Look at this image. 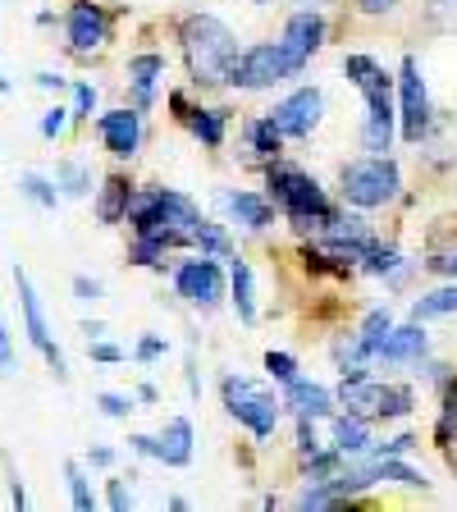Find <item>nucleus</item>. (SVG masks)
<instances>
[{
	"instance_id": "1",
	"label": "nucleus",
	"mask_w": 457,
	"mask_h": 512,
	"mask_svg": "<svg viewBox=\"0 0 457 512\" xmlns=\"http://www.w3.org/2000/svg\"><path fill=\"white\" fill-rule=\"evenodd\" d=\"M183 55H188V69L197 83H229L234 60H238V42L220 19L192 14V19L183 23Z\"/></svg>"
},
{
	"instance_id": "2",
	"label": "nucleus",
	"mask_w": 457,
	"mask_h": 512,
	"mask_svg": "<svg viewBox=\"0 0 457 512\" xmlns=\"http://www.w3.org/2000/svg\"><path fill=\"white\" fill-rule=\"evenodd\" d=\"M270 197L284 206L288 220L298 224V229H325L334 215L320 183L307 179L302 170H288V165H270Z\"/></svg>"
},
{
	"instance_id": "3",
	"label": "nucleus",
	"mask_w": 457,
	"mask_h": 512,
	"mask_svg": "<svg viewBox=\"0 0 457 512\" xmlns=\"http://www.w3.org/2000/svg\"><path fill=\"white\" fill-rule=\"evenodd\" d=\"M302 55L288 51L284 42H261V46H247L243 55L234 60V74H229V83L238 87H275L284 83V78H293L302 69Z\"/></svg>"
},
{
	"instance_id": "4",
	"label": "nucleus",
	"mask_w": 457,
	"mask_h": 512,
	"mask_svg": "<svg viewBox=\"0 0 457 512\" xmlns=\"http://www.w3.org/2000/svg\"><path fill=\"white\" fill-rule=\"evenodd\" d=\"M398 192V165L384 156H366L343 165V197L352 206H384Z\"/></svg>"
},
{
	"instance_id": "5",
	"label": "nucleus",
	"mask_w": 457,
	"mask_h": 512,
	"mask_svg": "<svg viewBox=\"0 0 457 512\" xmlns=\"http://www.w3.org/2000/svg\"><path fill=\"white\" fill-rule=\"evenodd\" d=\"M224 407H229V412H234L256 439L275 435V426H279L275 394L261 389V384H252V380H224Z\"/></svg>"
},
{
	"instance_id": "6",
	"label": "nucleus",
	"mask_w": 457,
	"mask_h": 512,
	"mask_svg": "<svg viewBox=\"0 0 457 512\" xmlns=\"http://www.w3.org/2000/svg\"><path fill=\"white\" fill-rule=\"evenodd\" d=\"M339 403L352 416H407L412 412V389L398 384H371V380H343Z\"/></svg>"
},
{
	"instance_id": "7",
	"label": "nucleus",
	"mask_w": 457,
	"mask_h": 512,
	"mask_svg": "<svg viewBox=\"0 0 457 512\" xmlns=\"http://www.w3.org/2000/svg\"><path fill=\"white\" fill-rule=\"evenodd\" d=\"M14 288H19L23 330H28L32 348L42 352V357H46V366H51V371L64 380V352L55 348V339H51V325H46V311H42V298H37V288H32V279L23 275V270H14Z\"/></svg>"
},
{
	"instance_id": "8",
	"label": "nucleus",
	"mask_w": 457,
	"mask_h": 512,
	"mask_svg": "<svg viewBox=\"0 0 457 512\" xmlns=\"http://www.w3.org/2000/svg\"><path fill=\"white\" fill-rule=\"evenodd\" d=\"M174 288H179V298H188L192 307H215L224 298V275L215 261H183L179 275H174Z\"/></svg>"
},
{
	"instance_id": "9",
	"label": "nucleus",
	"mask_w": 457,
	"mask_h": 512,
	"mask_svg": "<svg viewBox=\"0 0 457 512\" xmlns=\"http://www.w3.org/2000/svg\"><path fill=\"white\" fill-rule=\"evenodd\" d=\"M403 138L407 142H421L430 128V96H426V83H421V69H416V60L407 55L403 60Z\"/></svg>"
},
{
	"instance_id": "10",
	"label": "nucleus",
	"mask_w": 457,
	"mask_h": 512,
	"mask_svg": "<svg viewBox=\"0 0 457 512\" xmlns=\"http://www.w3.org/2000/svg\"><path fill=\"white\" fill-rule=\"evenodd\" d=\"M320 106H325V101H320V92L316 87H302V92H293L284 101V106H275V124H279V133H284V138H307L311 128L320 124Z\"/></svg>"
},
{
	"instance_id": "11",
	"label": "nucleus",
	"mask_w": 457,
	"mask_h": 512,
	"mask_svg": "<svg viewBox=\"0 0 457 512\" xmlns=\"http://www.w3.org/2000/svg\"><path fill=\"white\" fill-rule=\"evenodd\" d=\"M96 128H101V142L110 147V156H119V160H128L133 151H138V142H142L138 110H106Z\"/></svg>"
},
{
	"instance_id": "12",
	"label": "nucleus",
	"mask_w": 457,
	"mask_h": 512,
	"mask_svg": "<svg viewBox=\"0 0 457 512\" xmlns=\"http://www.w3.org/2000/svg\"><path fill=\"white\" fill-rule=\"evenodd\" d=\"M325 238H330L334 252L348 256V261H357V256H366L375 247L366 220H357V215H330V224H325Z\"/></svg>"
},
{
	"instance_id": "13",
	"label": "nucleus",
	"mask_w": 457,
	"mask_h": 512,
	"mask_svg": "<svg viewBox=\"0 0 457 512\" xmlns=\"http://www.w3.org/2000/svg\"><path fill=\"white\" fill-rule=\"evenodd\" d=\"M394 96H375L366 101V128H362V142L371 156H384L389 142H394Z\"/></svg>"
},
{
	"instance_id": "14",
	"label": "nucleus",
	"mask_w": 457,
	"mask_h": 512,
	"mask_svg": "<svg viewBox=\"0 0 457 512\" xmlns=\"http://www.w3.org/2000/svg\"><path fill=\"white\" fill-rule=\"evenodd\" d=\"M101 42H106V14L96 10L92 0H78L69 10V46L74 51H96Z\"/></svg>"
},
{
	"instance_id": "15",
	"label": "nucleus",
	"mask_w": 457,
	"mask_h": 512,
	"mask_svg": "<svg viewBox=\"0 0 457 512\" xmlns=\"http://www.w3.org/2000/svg\"><path fill=\"white\" fill-rule=\"evenodd\" d=\"M320 42H325V19H320L316 10H302V14H293V19H288V28H284V46H288V51H298L302 60H311V55L320 51Z\"/></svg>"
},
{
	"instance_id": "16",
	"label": "nucleus",
	"mask_w": 457,
	"mask_h": 512,
	"mask_svg": "<svg viewBox=\"0 0 457 512\" xmlns=\"http://www.w3.org/2000/svg\"><path fill=\"white\" fill-rule=\"evenodd\" d=\"M156 458L170 462V467H188L192 462V421L188 416H174L170 426H165V435L156 439Z\"/></svg>"
},
{
	"instance_id": "17",
	"label": "nucleus",
	"mask_w": 457,
	"mask_h": 512,
	"mask_svg": "<svg viewBox=\"0 0 457 512\" xmlns=\"http://www.w3.org/2000/svg\"><path fill=\"white\" fill-rule=\"evenodd\" d=\"M343 74L357 83V92H362L366 101H375V96H389V74H384L371 55H348V60H343Z\"/></svg>"
},
{
	"instance_id": "18",
	"label": "nucleus",
	"mask_w": 457,
	"mask_h": 512,
	"mask_svg": "<svg viewBox=\"0 0 457 512\" xmlns=\"http://www.w3.org/2000/svg\"><path fill=\"white\" fill-rule=\"evenodd\" d=\"M421 352H426V330H421V320H412L403 330H389V339L380 343L375 357H384V362H412Z\"/></svg>"
},
{
	"instance_id": "19",
	"label": "nucleus",
	"mask_w": 457,
	"mask_h": 512,
	"mask_svg": "<svg viewBox=\"0 0 457 512\" xmlns=\"http://www.w3.org/2000/svg\"><path fill=\"white\" fill-rule=\"evenodd\" d=\"M224 211L234 215L238 224H247V229H266V224L275 220L270 202L266 197H256V192H229V197H224Z\"/></svg>"
},
{
	"instance_id": "20",
	"label": "nucleus",
	"mask_w": 457,
	"mask_h": 512,
	"mask_svg": "<svg viewBox=\"0 0 457 512\" xmlns=\"http://www.w3.org/2000/svg\"><path fill=\"white\" fill-rule=\"evenodd\" d=\"M128 202H133V188H128V179L110 174V179L101 183V197H96V220H101V224H119L128 215Z\"/></svg>"
},
{
	"instance_id": "21",
	"label": "nucleus",
	"mask_w": 457,
	"mask_h": 512,
	"mask_svg": "<svg viewBox=\"0 0 457 512\" xmlns=\"http://www.w3.org/2000/svg\"><path fill=\"white\" fill-rule=\"evenodd\" d=\"M288 407H298V416H325L330 412V394L320 384L288 380Z\"/></svg>"
},
{
	"instance_id": "22",
	"label": "nucleus",
	"mask_w": 457,
	"mask_h": 512,
	"mask_svg": "<svg viewBox=\"0 0 457 512\" xmlns=\"http://www.w3.org/2000/svg\"><path fill=\"white\" fill-rule=\"evenodd\" d=\"M160 74H165V60H160V55H138V60L128 64V78L138 87V106H151V87H156Z\"/></svg>"
},
{
	"instance_id": "23",
	"label": "nucleus",
	"mask_w": 457,
	"mask_h": 512,
	"mask_svg": "<svg viewBox=\"0 0 457 512\" xmlns=\"http://www.w3.org/2000/svg\"><path fill=\"white\" fill-rule=\"evenodd\" d=\"M334 439H339V453H366V448H371L362 416H339V421H334Z\"/></svg>"
},
{
	"instance_id": "24",
	"label": "nucleus",
	"mask_w": 457,
	"mask_h": 512,
	"mask_svg": "<svg viewBox=\"0 0 457 512\" xmlns=\"http://www.w3.org/2000/svg\"><path fill=\"white\" fill-rule=\"evenodd\" d=\"M234 307H238V320L252 325L256 320V298H252V270L243 261H234Z\"/></svg>"
},
{
	"instance_id": "25",
	"label": "nucleus",
	"mask_w": 457,
	"mask_h": 512,
	"mask_svg": "<svg viewBox=\"0 0 457 512\" xmlns=\"http://www.w3.org/2000/svg\"><path fill=\"white\" fill-rule=\"evenodd\" d=\"M188 124H192V133H197L206 147H220L224 142V115L220 110H188Z\"/></svg>"
},
{
	"instance_id": "26",
	"label": "nucleus",
	"mask_w": 457,
	"mask_h": 512,
	"mask_svg": "<svg viewBox=\"0 0 457 512\" xmlns=\"http://www.w3.org/2000/svg\"><path fill=\"white\" fill-rule=\"evenodd\" d=\"M448 311H457V288H439V293H426V298H416V307H412V320L448 316Z\"/></svg>"
},
{
	"instance_id": "27",
	"label": "nucleus",
	"mask_w": 457,
	"mask_h": 512,
	"mask_svg": "<svg viewBox=\"0 0 457 512\" xmlns=\"http://www.w3.org/2000/svg\"><path fill=\"white\" fill-rule=\"evenodd\" d=\"M389 330H394V320H389V311H371V316H366V325H362V352L366 357H375V352H380V343L389 339Z\"/></svg>"
},
{
	"instance_id": "28",
	"label": "nucleus",
	"mask_w": 457,
	"mask_h": 512,
	"mask_svg": "<svg viewBox=\"0 0 457 512\" xmlns=\"http://www.w3.org/2000/svg\"><path fill=\"white\" fill-rule=\"evenodd\" d=\"M64 480H69V499H74V508L92 512L96 508V494H92V485H87L83 467H78V462H64Z\"/></svg>"
},
{
	"instance_id": "29",
	"label": "nucleus",
	"mask_w": 457,
	"mask_h": 512,
	"mask_svg": "<svg viewBox=\"0 0 457 512\" xmlns=\"http://www.w3.org/2000/svg\"><path fill=\"white\" fill-rule=\"evenodd\" d=\"M55 179L64 183L69 197H87V188H92V174H87L78 160H60V165H55Z\"/></svg>"
},
{
	"instance_id": "30",
	"label": "nucleus",
	"mask_w": 457,
	"mask_h": 512,
	"mask_svg": "<svg viewBox=\"0 0 457 512\" xmlns=\"http://www.w3.org/2000/svg\"><path fill=\"white\" fill-rule=\"evenodd\" d=\"M192 243L202 247V252H215V256H234V243H229V234H224V229H215V224H197V229H192Z\"/></svg>"
},
{
	"instance_id": "31",
	"label": "nucleus",
	"mask_w": 457,
	"mask_h": 512,
	"mask_svg": "<svg viewBox=\"0 0 457 512\" xmlns=\"http://www.w3.org/2000/svg\"><path fill=\"white\" fill-rule=\"evenodd\" d=\"M247 133H252V151H256V156H275V151H279V138H284L275 119H256Z\"/></svg>"
},
{
	"instance_id": "32",
	"label": "nucleus",
	"mask_w": 457,
	"mask_h": 512,
	"mask_svg": "<svg viewBox=\"0 0 457 512\" xmlns=\"http://www.w3.org/2000/svg\"><path fill=\"white\" fill-rule=\"evenodd\" d=\"M19 188L28 192V197H32V202H37V206H46V211H55V188H51V183H46V179H37V174H23V179H19Z\"/></svg>"
},
{
	"instance_id": "33",
	"label": "nucleus",
	"mask_w": 457,
	"mask_h": 512,
	"mask_svg": "<svg viewBox=\"0 0 457 512\" xmlns=\"http://www.w3.org/2000/svg\"><path fill=\"white\" fill-rule=\"evenodd\" d=\"M266 371L275 375V380H298V366H293V357L288 352H266Z\"/></svg>"
},
{
	"instance_id": "34",
	"label": "nucleus",
	"mask_w": 457,
	"mask_h": 512,
	"mask_svg": "<svg viewBox=\"0 0 457 512\" xmlns=\"http://www.w3.org/2000/svg\"><path fill=\"white\" fill-rule=\"evenodd\" d=\"M69 115H74V110H64V106L46 110V115H42V138H60L64 128H69Z\"/></svg>"
},
{
	"instance_id": "35",
	"label": "nucleus",
	"mask_w": 457,
	"mask_h": 512,
	"mask_svg": "<svg viewBox=\"0 0 457 512\" xmlns=\"http://www.w3.org/2000/svg\"><path fill=\"white\" fill-rule=\"evenodd\" d=\"M366 270H375V275L398 270V252H380V247H371V252H366Z\"/></svg>"
},
{
	"instance_id": "36",
	"label": "nucleus",
	"mask_w": 457,
	"mask_h": 512,
	"mask_svg": "<svg viewBox=\"0 0 457 512\" xmlns=\"http://www.w3.org/2000/svg\"><path fill=\"white\" fill-rule=\"evenodd\" d=\"M96 403H101V412L106 416H128L133 412V398H124V394H101Z\"/></svg>"
},
{
	"instance_id": "37",
	"label": "nucleus",
	"mask_w": 457,
	"mask_h": 512,
	"mask_svg": "<svg viewBox=\"0 0 457 512\" xmlns=\"http://www.w3.org/2000/svg\"><path fill=\"white\" fill-rule=\"evenodd\" d=\"M0 371L5 375L14 371V343H10V325H5V316H0Z\"/></svg>"
},
{
	"instance_id": "38",
	"label": "nucleus",
	"mask_w": 457,
	"mask_h": 512,
	"mask_svg": "<svg viewBox=\"0 0 457 512\" xmlns=\"http://www.w3.org/2000/svg\"><path fill=\"white\" fill-rule=\"evenodd\" d=\"M96 106V92L87 83H74V115H92Z\"/></svg>"
},
{
	"instance_id": "39",
	"label": "nucleus",
	"mask_w": 457,
	"mask_h": 512,
	"mask_svg": "<svg viewBox=\"0 0 457 512\" xmlns=\"http://www.w3.org/2000/svg\"><path fill=\"white\" fill-rule=\"evenodd\" d=\"M92 362H124V348H115V343H92Z\"/></svg>"
},
{
	"instance_id": "40",
	"label": "nucleus",
	"mask_w": 457,
	"mask_h": 512,
	"mask_svg": "<svg viewBox=\"0 0 457 512\" xmlns=\"http://www.w3.org/2000/svg\"><path fill=\"white\" fill-rule=\"evenodd\" d=\"M74 293H78L83 302H96V298H101V284H96V279H87V275H78V279H74Z\"/></svg>"
},
{
	"instance_id": "41",
	"label": "nucleus",
	"mask_w": 457,
	"mask_h": 512,
	"mask_svg": "<svg viewBox=\"0 0 457 512\" xmlns=\"http://www.w3.org/2000/svg\"><path fill=\"white\" fill-rule=\"evenodd\" d=\"M128 503H133V494L124 490V480H110V508H119V512H124Z\"/></svg>"
},
{
	"instance_id": "42",
	"label": "nucleus",
	"mask_w": 457,
	"mask_h": 512,
	"mask_svg": "<svg viewBox=\"0 0 457 512\" xmlns=\"http://www.w3.org/2000/svg\"><path fill=\"white\" fill-rule=\"evenodd\" d=\"M435 275H457V252H448V256H435V261H426Z\"/></svg>"
},
{
	"instance_id": "43",
	"label": "nucleus",
	"mask_w": 457,
	"mask_h": 512,
	"mask_svg": "<svg viewBox=\"0 0 457 512\" xmlns=\"http://www.w3.org/2000/svg\"><path fill=\"white\" fill-rule=\"evenodd\" d=\"M160 352H165V343H160V339H142V343H138V357H142V362L160 357Z\"/></svg>"
},
{
	"instance_id": "44",
	"label": "nucleus",
	"mask_w": 457,
	"mask_h": 512,
	"mask_svg": "<svg viewBox=\"0 0 457 512\" xmlns=\"http://www.w3.org/2000/svg\"><path fill=\"white\" fill-rule=\"evenodd\" d=\"M357 5H362L366 14H389L398 5V0H357Z\"/></svg>"
},
{
	"instance_id": "45",
	"label": "nucleus",
	"mask_w": 457,
	"mask_h": 512,
	"mask_svg": "<svg viewBox=\"0 0 457 512\" xmlns=\"http://www.w3.org/2000/svg\"><path fill=\"white\" fill-rule=\"evenodd\" d=\"M37 87H55V92H60L64 78H60V74H37Z\"/></svg>"
},
{
	"instance_id": "46",
	"label": "nucleus",
	"mask_w": 457,
	"mask_h": 512,
	"mask_svg": "<svg viewBox=\"0 0 457 512\" xmlns=\"http://www.w3.org/2000/svg\"><path fill=\"white\" fill-rule=\"evenodd\" d=\"M110 458H115L110 448H96V453H92V462H96V467H110Z\"/></svg>"
},
{
	"instance_id": "47",
	"label": "nucleus",
	"mask_w": 457,
	"mask_h": 512,
	"mask_svg": "<svg viewBox=\"0 0 457 512\" xmlns=\"http://www.w3.org/2000/svg\"><path fill=\"white\" fill-rule=\"evenodd\" d=\"M5 92H10V78H5V74H0V96H5Z\"/></svg>"
},
{
	"instance_id": "48",
	"label": "nucleus",
	"mask_w": 457,
	"mask_h": 512,
	"mask_svg": "<svg viewBox=\"0 0 457 512\" xmlns=\"http://www.w3.org/2000/svg\"><path fill=\"white\" fill-rule=\"evenodd\" d=\"M435 5H439V10H448V5H453V0H435Z\"/></svg>"
},
{
	"instance_id": "49",
	"label": "nucleus",
	"mask_w": 457,
	"mask_h": 512,
	"mask_svg": "<svg viewBox=\"0 0 457 512\" xmlns=\"http://www.w3.org/2000/svg\"><path fill=\"white\" fill-rule=\"evenodd\" d=\"M302 5H325V0H302Z\"/></svg>"
},
{
	"instance_id": "50",
	"label": "nucleus",
	"mask_w": 457,
	"mask_h": 512,
	"mask_svg": "<svg viewBox=\"0 0 457 512\" xmlns=\"http://www.w3.org/2000/svg\"><path fill=\"white\" fill-rule=\"evenodd\" d=\"M256 5H266V0H256Z\"/></svg>"
}]
</instances>
